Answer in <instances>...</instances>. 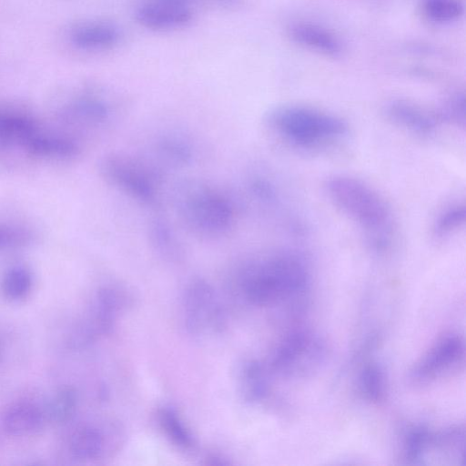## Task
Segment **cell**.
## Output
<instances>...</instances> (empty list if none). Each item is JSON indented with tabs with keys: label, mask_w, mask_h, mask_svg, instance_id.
Wrapping results in <instances>:
<instances>
[{
	"label": "cell",
	"mask_w": 466,
	"mask_h": 466,
	"mask_svg": "<svg viewBox=\"0 0 466 466\" xmlns=\"http://www.w3.org/2000/svg\"><path fill=\"white\" fill-rule=\"evenodd\" d=\"M238 280L248 301L267 306L305 289L309 272L300 255L284 250L247 260L238 270Z\"/></svg>",
	"instance_id": "1"
},
{
	"label": "cell",
	"mask_w": 466,
	"mask_h": 466,
	"mask_svg": "<svg viewBox=\"0 0 466 466\" xmlns=\"http://www.w3.org/2000/svg\"><path fill=\"white\" fill-rule=\"evenodd\" d=\"M171 198L178 220L194 236L220 238L234 227V203L226 193L208 182L182 180L175 186Z\"/></svg>",
	"instance_id": "2"
},
{
	"label": "cell",
	"mask_w": 466,
	"mask_h": 466,
	"mask_svg": "<svg viewBox=\"0 0 466 466\" xmlns=\"http://www.w3.org/2000/svg\"><path fill=\"white\" fill-rule=\"evenodd\" d=\"M324 187L329 200L359 225L374 249L382 250L390 245L393 233L392 213L375 189L344 175L330 177Z\"/></svg>",
	"instance_id": "3"
},
{
	"label": "cell",
	"mask_w": 466,
	"mask_h": 466,
	"mask_svg": "<svg viewBox=\"0 0 466 466\" xmlns=\"http://www.w3.org/2000/svg\"><path fill=\"white\" fill-rule=\"evenodd\" d=\"M268 127L281 139L300 148H316L341 139L348 133L339 116L304 106H282L266 117Z\"/></svg>",
	"instance_id": "4"
},
{
	"label": "cell",
	"mask_w": 466,
	"mask_h": 466,
	"mask_svg": "<svg viewBox=\"0 0 466 466\" xmlns=\"http://www.w3.org/2000/svg\"><path fill=\"white\" fill-rule=\"evenodd\" d=\"M99 168L103 178L121 193L141 205L158 206L161 171L148 159L112 152L102 158Z\"/></svg>",
	"instance_id": "5"
},
{
	"label": "cell",
	"mask_w": 466,
	"mask_h": 466,
	"mask_svg": "<svg viewBox=\"0 0 466 466\" xmlns=\"http://www.w3.org/2000/svg\"><path fill=\"white\" fill-rule=\"evenodd\" d=\"M124 299L122 291L115 287L96 289L83 314L66 335V347L71 350H81L109 334L123 308Z\"/></svg>",
	"instance_id": "6"
},
{
	"label": "cell",
	"mask_w": 466,
	"mask_h": 466,
	"mask_svg": "<svg viewBox=\"0 0 466 466\" xmlns=\"http://www.w3.org/2000/svg\"><path fill=\"white\" fill-rule=\"evenodd\" d=\"M182 313L188 333L200 336L219 330L224 312L213 287L204 279H192L182 294Z\"/></svg>",
	"instance_id": "7"
},
{
	"label": "cell",
	"mask_w": 466,
	"mask_h": 466,
	"mask_svg": "<svg viewBox=\"0 0 466 466\" xmlns=\"http://www.w3.org/2000/svg\"><path fill=\"white\" fill-rule=\"evenodd\" d=\"M135 18L143 27L171 31L187 25L194 18V7L185 0H140Z\"/></svg>",
	"instance_id": "8"
},
{
	"label": "cell",
	"mask_w": 466,
	"mask_h": 466,
	"mask_svg": "<svg viewBox=\"0 0 466 466\" xmlns=\"http://www.w3.org/2000/svg\"><path fill=\"white\" fill-rule=\"evenodd\" d=\"M464 356V343L458 335H447L427 352L413 371V378L423 381L453 369Z\"/></svg>",
	"instance_id": "9"
},
{
	"label": "cell",
	"mask_w": 466,
	"mask_h": 466,
	"mask_svg": "<svg viewBox=\"0 0 466 466\" xmlns=\"http://www.w3.org/2000/svg\"><path fill=\"white\" fill-rule=\"evenodd\" d=\"M47 420L46 410L34 400H18L8 404L1 413L0 426L13 437H29L37 433Z\"/></svg>",
	"instance_id": "10"
},
{
	"label": "cell",
	"mask_w": 466,
	"mask_h": 466,
	"mask_svg": "<svg viewBox=\"0 0 466 466\" xmlns=\"http://www.w3.org/2000/svg\"><path fill=\"white\" fill-rule=\"evenodd\" d=\"M386 116L396 125L415 134L427 136L436 128L439 116L430 114L420 106L406 101L393 100L386 106Z\"/></svg>",
	"instance_id": "11"
},
{
	"label": "cell",
	"mask_w": 466,
	"mask_h": 466,
	"mask_svg": "<svg viewBox=\"0 0 466 466\" xmlns=\"http://www.w3.org/2000/svg\"><path fill=\"white\" fill-rule=\"evenodd\" d=\"M121 37L120 28L116 25L106 21L80 24L71 33L73 43L86 50L111 48L120 42Z\"/></svg>",
	"instance_id": "12"
},
{
	"label": "cell",
	"mask_w": 466,
	"mask_h": 466,
	"mask_svg": "<svg viewBox=\"0 0 466 466\" xmlns=\"http://www.w3.org/2000/svg\"><path fill=\"white\" fill-rule=\"evenodd\" d=\"M67 451L79 461L98 459L106 448V435L97 425L86 423L75 428L68 436Z\"/></svg>",
	"instance_id": "13"
},
{
	"label": "cell",
	"mask_w": 466,
	"mask_h": 466,
	"mask_svg": "<svg viewBox=\"0 0 466 466\" xmlns=\"http://www.w3.org/2000/svg\"><path fill=\"white\" fill-rule=\"evenodd\" d=\"M289 35L297 44L326 56H337L341 44L329 31L309 23H296L289 26Z\"/></svg>",
	"instance_id": "14"
},
{
	"label": "cell",
	"mask_w": 466,
	"mask_h": 466,
	"mask_svg": "<svg viewBox=\"0 0 466 466\" xmlns=\"http://www.w3.org/2000/svg\"><path fill=\"white\" fill-rule=\"evenodd\" d=\"M39 131L35 120L17 109L0 106V142L24 147Z\"/></svg>",
	"instance_id": "15"
},
{
	"label": "cell",
	"mask_w": 466,
	"mask_h": 466,
	"mask_svg": "<svg viewBox=\"0 0 466 466\" xmlns=\"http://www.w3.org/2000/svg\"><path fill=\"white\" fill-rule=\"evenodd\" d=\"M149 242L157 254L165 261L177 263L183 259V247L169 223L157 217L149 221Z\"/></svg>",
	"instance_id": "16"
},
{
	"label": "cell",
	"mask_w": 466,
	"mask_h": 466,
	"mask_svg": "<svg viewBox=\"0 0 466 466\" xmlns=\"http://www.w3.org/2000/svg\"><path fill=\"white\" fill-rule=\"evenodd\" d=\"M23 148L35 157L55 158H70L79 152L78 144L75 140L40 130L30 137Z\"/></svg>",
	"instance_id": "17"
},
{
	"label": "cell",
	"mask_w": 466,
	"mask_h": 466,
	"mask_svg": "<svg viewBox=\"0 0 466 466\" xmlns=\"http://www.w3.org/2000/svg\"><path fill=\"white\" fill-rule=\"evenodd\" d=\"M155 157L167 167H180L189 164L193 149L189 142L179 135L164 134L154 145Z\"/></svg>",
	"instance_id": "18"
},
{
	"label": "cell",
	"mask_w": 466,
	"mask_h": 466,
	"mask_svg": "<svg viewBox=\"0 0 466 466\" xmlns=\"http://www.w3.org/2000/svg\"><path fill=\"white\" fill-rule=\"evenodd\" d=\"M65 115L74 122L97 127L108 120L110 110L103 100L97 97L85 96L73 101L66 109Z\"/></svg>",
	"instance_id": "19"
},
{
	"label": "cell",
	"mask_w": 466,
	"mask_h": 466,
	"mask_svg": "<svg viewBox=\"0 0 466 466\" xmlns=\"http://www.w3.org/2000/svg\"><path fill=\"white\" fill-rule=\"evenodd\" d=\"M157 420L164 435L174 446L183 451L194 449V437L175 409L162 407L158 410Z\"/></svg>",
	"instance_id": "20"
},
{
	"label": "cell",
	"mask_w": 466,
	"mask_h": 466,
	"mask_svg": "<svg viewBox=\"0 0 466 466\" xmlns=\"http://www.w3.org/2000/svg\"><path fill=\"white\" fill-rule=\"evenodd\" d=\"M33 275L24 265L9 267L3 274L0 290L5 299L12 302L25 299L33 289Z\"/></svg>",
	"instance_id": "21"
},
{
	"label": "cell",
	"mask_w": 466,
	"mask_h": 466,
	"mask_svg": "<svg viewBox=\"0 0 466 466\" xmlns=\"http://www.w3.org/2000/svg\"><path fill=\"white\" fill-rule=\"evenodd\" d=\"M79 404L77 390L72 386L60 387L51 397L46 409L47 420L65 425L75 417Z\"/></svg>",
	"instance_id": "22"
},
{
	"label": "cell",
	"mask_w": 466,
	"mask_h": 466,
	"mask_svg": "<svg viewBox=\"0 0 466 466\" xmlns=\"http://www.w3.org/2000/svg\"><path fill=\"white\" fill-rule=\"evenodd\" d=\"M261 365L254 360L245 362L239 369L238 380L244 398L257 401L267 392V383Z\"/></svg>",
	"instance_id": "23"
},
{
	"label": "cell",
	"mask_w": 466,
	"mask_h": 466,
	"mask_svg": "<svg viewBox=\"0 0 466 466\" xmlns=\"http://www.w3.org/2000/svg\"><path fill=\"white\" fill-rule=\"evenodd\" d=\"M422 10L430 20L444 24L457 20L464 5L462 0H422Z\"/></svg>",
	"instance_id": "24"
},
{
	"label": "cell",
	"mask_w": 466,
	"mask_h": 466,
	"mask_svg": "<svg viewBox=\"0 0 466 466\" xmlns=\"http://www.w3.org/2000/svg\"><path fill=\"white\" fill-rule=\"evenodd\" d=\"M465 220V208L454 204L446 208L434 221L432 234L436 238H443L459 228Z\"/></svg>",
	"instance_id": "25"
},
{
	"label": "cell",
	"mask_w": 466,
	"mask_h": 466,
	"mask_svg": "<svg viewBox=\"0 0 466 466\" xmlns=\"http://www.w3.org/2000/svg\"><path fill=\"white\" fill-rule=\"evenodd\" d=\"M360 389L365 398L378 401L384 395V378L380 367L376 364L367 365L360 375Z\"/></svg>",
	"instance_id": "26"
},
{
	"label": "cell",
	"mask_w": 466,
	"mask_h": 466,
	"mask_svg": "<svg viewBox=\"0 0 466 466\" xmlns=\"http://www.w3.org/2000/svg\"><path fill=\"white\" fill-rule=\"evenodd\" d=\"M431 434L428 430L418 427L411 430L406 437L404 454L408 461H416L430 446Z\"/></svg>",
	"instance_id": "27"
},
{
	"label": "cell",
	"mask_w": 466,
	"mask_h": 466,
	"mask_svg": "<svg viewBox=\"0 0 466 466\" xmlns=\"http://www.w3.org/2000/svg\"><path fill=\"white\" fill-rule=\"evenodd\" d=\"M30 238V232L23 228L0 225V251L25 245Z\"/></svg>",
	"instance_id": "28"
},
{
	"label": "cell",
	"mask_w": 466,
	"mask_h": 466,
	"mask_svg": "<svg viewBox=\"0 0 466 466\" xmlns=\"http://www.w3.org/2000/svg\"><path fill=\"white\" fill-rule=\"evenodd\" d=\"M465 103L462 95H457L443 107L439 117L441 120H448L457 125H464Z\"/></svg>",
	"instance_id": "29"
},
{
	"label": "cell",
	"mask_w": 466,
	"mask_h": 466,
	"mask_svg": "<svg viewBox=\"0 0 466 466\" xmlns=\"http://www.w3.org/2000/svg\"><path fill=\"white\" fill-rule=\"evenodd\" d=\"M251 192L259 199L270 201L274 198L275 193L268 182L256 178L250 183Z\"/></svg>",
	"instance_id": "30"
},
{
	"label": "cell",
	"mask_w": 466,
	"mask_h": 466,
	"mask_svg": "<svg viewBox=\"0 0 466 466\" xmlns=\"http://www.w3.org/2000/svg\"><path fill=\"white\" fill-rule=\"evenodd\" d=\"M10 344L11 340L9 335L4 329H0V368L7 358Z\"/></svg>",
	"instance_id": "31"
},
{
	"label": "cell",
	"mask_w": 466,
	"mask_h": 466,
	"mask_svg": "<svg viewBox=\"0 0 466 466\" xmlns=\"http://www.w3.org/2000/svg\"><path fill=\"white\" fill-rule=\"evenodd\" d=\"M187 1L190 5L195 7V4L198 3H213V4H218V5H232L234 0H185Z\"/></svg>",
	"instance_id": "32"
}]
</instances>
